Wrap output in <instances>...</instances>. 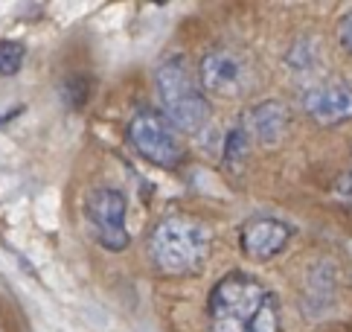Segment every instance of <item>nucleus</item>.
Returning a JSON list of instances; mask_svg holds the SVG:
<instances>
[{
	"instance_id": "1",
	"label": "nucleus",
	"mask_w": 352,
	"mask_h": 332,
	"mask_svg": "<svg viewBox=\"0 0 352 332\" xmlns=\"http://www.w3.org/2000/svg\"><path fill=\"white\" fill-rule=\"evenodd\" d=\"M212 332H280V303L256 277L233 271L210 291Z\"/></svg>"
},
{
	"instance_id": "2",
	"label": "nucleus",
	"mask_w": 352,
	"mask_h": 332,
	"mask_svg": "<svg viewBox=\"0 0 352 332\" xmlns=\"http://www.w3.org/2000/svg\"><path fill=\"white\" fill-rule=\"evenodd\" d=\"M148 253L160 274H198L210 257V231L192 216H166L148 234Z\"/></svg>"
},
{
	"instance_id": "3",
	"label": "nucleus",
	"mask_w": 352,
	"mask_h": 332,
	"mask_svg": "<svg viewBox=\"0 0 352 332\" xmlns=\"http://www.w3.org/2000/svg\"><path fill=\"white\" fill-rule=\"evenodd\" d=\"M155 87H157L163 117H166L175 129L195 134L210 123V102H207L204 91L198 87V82L192 79L190 65H186L181 56L163 61L157 68Z\"/></svg>"
},
{
	"instance_id": "4",
	"label": "nucleus",
	"mask_w": 352,
	"mask_h": 332,
	"mask_svg": "<svg viewBox=\"0 0 352 332\" xmlns=\"http://www.w3.org/2000/svg\"><path fill=\"white\" fill-rule=\"evenodd\" d=\"M129 140L137 149V155L160 166V169H175L184 158L175 125L166 117H160L157 111H137L129 123Z\"/></svg>"
},
{
	"instance_id": "5",
	"label": "nucleus",
	"mask_w": 352,
	"mask_h": 332,
	"mask_svg": "<svg viewBox=\"0 0 352 332\" xmlns=\"http://www.w3.org/2000/svg\"><path fill=\"white\" fill-rule=\"evenodd\" d=\"M125 196L120 189L96 187L85 196V219L91 225V234L102 248L108 251H125L129 248V227H125Z\"/></svg>"
},
{
	"instance_id": "6",
	"label": "nucleus",
	"mask_w": 352,
	"mask_h": 332,
	"mask_svg": "<svg viewBox=\"0 0 352 332\" xmlns=\"http://www.w3.org/2000/svg\"><path fill=\"white\" fill-rule=\"evenodd\" d=\"M201 85L207 94H216L224 99L245 96L254 85V70H250L248 59L233 53V50H212L201 59Z\"/></svg>"
},
{
	"instance_id": "7",
	"label": "nucleus",
	"mask_w": 352,
	"mask_h": 332,
	"mask_svg": "<svg viewBox=\"0 0 352 332\" xmlns=\"http://www.w3.org/2000/svg\"><path fill=\"white\" fill-rule=\"evenodd\" d=\"M303 108L318 125H341L352 120V85L323 82L303 94Z\"/></svg>"
},
{
	"instance_id": "8",
	"label": "nucleus",
	"mask_w": 352,
	"mask_h": 332,
	"mask_svg": "<svg viewBox=\"0 0 352 332\" xmlns=\"http://www.w3.org/2000/svg\"><path fill=\"white\" fill-rule=\"evenodd\" d=\"M288 227L268 216H256V219L245 222L242 227V251L254 260H271L288 245Z\"/></svg>"
},
{
	"instance_id": "9",
	"label": "nucleus",
	"mask_w": 352,
	"mask_h": 332,
	"mask_svg": "<svg viewBox=\"0 0 352 332\" xmlns=\"http://www.w3.org/2000/svg\"><path fill=\"white\" fill-rule=\"evenodd\" d=\"M242 129L248 132V137L259 140V143L276 146L288 132V108L283 105V102H276V99L259 102L256 108H250L245 114Z\"/></svg>"
},
{
	"instance_id": "10",
	"label": "nucleus",
	"mask_w": 352,
	"mask_h": 332,
	"mask_svg": "<svg viewBox=\"0 0 352 332\" xmlns=\"http://www.w3.org/2000/svg\"><path fill=\"white\" fill-rule=\"evenodd\" d=\"M23 59H27V50L21 41L0 38V76H15L23 68Z\"/></svg>"
},
{
	"instance_id": "11",
	"label": "nucleus",
	"mask_w": 352,
	"mask_h": 332,
	"mask_svg": "<svg viewBox=\"0 0 352 332\" xmlns=\"http://www.w3.org/2000/svg\"><path fill=\"white\" fill-rule=\"evenodd\" d=\"M245 152H248V132L245 129H233L228 134V152H224V163H239L245 158Z\"/></svg>"
},
{
	"instance_id": "12",
	"label": "nucleus",
	"mask_w": 352,
	"mask_h": 332,
	"mask_svg": "<svg viewBox=\"0 0 352 332\" xmlns=\"http://www.w3.org/2000/svg\"><path fill=\"white\" fill-rule=\"evenodd\" d=\"M338 41H341L346 53H352V9L341 18V23H338Z\"/></svg>"
},
{
	"instance_id": "13",
	"label": "nucleus",
	"mask_w": 352,
	"mask_h": 332,
	"mask_svg": "<svg viewBox=\"0 0 352 332\" xmlns=\"http://www.w3.org/2000/svg\"><path fill=\"white\" fill-rule=\"evenodd\" d=\"M6 120H12V114H3V111H0V123H6Z\"/></svg>"
}]
</instances>
